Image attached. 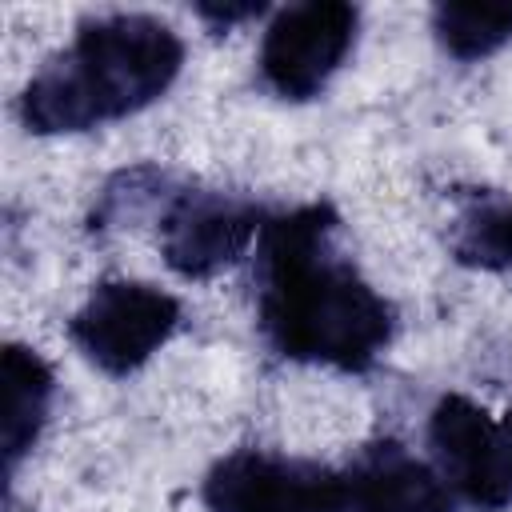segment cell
I'll list each match as a JSON object with an SVG mask.
<instances>
[{"label": "cell", "mask_w": 512, "mask_h": 512, "mask_svg": "<svg viewBox=\"0 0 512 512\" xmlns=\"http://www.w3.org/2000/svg\"><path fill=\"white\" fill-rule=\"evenodd\" d=\"M432 32L456 60L492 56L512 40V4H436Z\"/></svg>", "instance_id": "12"}, {"label": "cell", "mask_w": 512, "mask_h": 512, "mask_svg": "<svg viewBox=\"0 0 512 512\" xmlns=\"http://www.w3.org/2000/svg\"><path fill=\"white\" fill-rule=\"evenodd\" d=\"M4 420H0V444H4V468L8 476L16 472L20 456L36 444L44 420H48V404H52V368L44 364L40 352L24 348V344H8L4 348Z\"/></svg>", "instance_id": "9"}, {"label": "cell", "mask_w": 512, "mask_h": 512, "mask_svg": "<svg viewBox=\"0 0 512 512\" xmlns=\"http://www.w3.org/2000/svg\"><path fill=\"white\" fill-rule=\"evenodd\" d=\"M356 8L344 0H308L284 8L260 44V76L284 100H312L344 64L356 40Z\"/></svg>", "instance_id": "6"}, {"label": "cell", "mask_w": 512, "mask_h": 512, "mask_svg": "<svg viewBox=\"0 0 512 512\" xmlns=\"http://www.w3.org/2000/svg\"><path fill=\"white\" fill-rule=\"evenodd\" d=\"M428 444L440 480L452 484L472 508H512V412L492 420L468 396H440L428 416Z\"/></svg>", "instance_id": "5"}, {"label": "cell", "mask_w": 512, "mask_h": 512, "mask_svg": "<svg viewBox=\"0 0 512 512\" xmlns=\"http://www.w3.org/2000/svg\"><path fill=\"white\" fill-rule=\"evenodd\" d=\"M260 228L264 212L248 196L180 188L160 216V252L176 276L208 280L220 268L236 264Z\"/></svg>", "instance_id": "7"}, {"label": "cell", "mask_w": 512, "mask_h": 512, "mask_svg": "<svg viewBox=\"0 0 512 512\" xmlns=\"http://www.w3.org/2000/svg\"><path fill=\"white\" fill-rule=\"evenodd\" d=\"M348 476V512H452L448 484L400 440H376Z\"/></svg>", "instance_id": "8"}, {"label": "cell", "mask_w": 512, "mask_h": 512, "mask_svg": "<svg viewBox=\"0 0 512 512\" xmlns=\"http://www.w3.org/2000/svg\"><path fill=\"white\" fill-rule=\"evenodd\" d=\"M180 36L144 12L84 20L76 40L52 56L20 96V120L36 136L88 132L160 100L180 76Z\"/></svg>", "instance_id": "2"}, {"label": "cell", "mask_w": 512, "mask_h": 512, "mask_svg": "<svg viewBox=\"0 0 512 512\" xmlns=\"http://www.w3.org/2000/svg\"><path fill=\"white\" fill-rule=\"evenodd\" d=\"M180 324L176 296L144 280H104L68 320L72 344L108 376H128L168 344Z\"/></svg>", "instance_id": "3"}, {"label": "cell", "mask_w": 512, "mask_h": 512, "mask_svg": "<svg viewBox=\"0 0 512 512\" xmlns=\"http://www.w3.org/2000/svg\"><path fill=\"white\" fill-rule=\"evenodd\" d=\"M204 20H212L216 28H228V24H236V20H248V16H260L264 8L260 4H200L196 8Z\"/></svg>", "instance_id": "13"}, {"label": "cell", "mask_w": 512, "mask_h": 512, "mask_svg": "<svg viewBox=\"0 0 512 512\" xmlns=\"http://www.w3.org/2000/svg\"><path fill=\"white\" fill-rule=\"evenodd\" d=\"M448 248L468 268L512 272V200L500 192L464 196L448 228Z\"/></svg>", "instance_id": "10"}, {"label": "cell", "mask_w": 512, "mask_h": 512, "mask_svg": "<svg viewBox=\"0 0 512 512\" xmlns=\"http://www.w3.org/2000/svg\"><path fill=\"white\" fill-rule=\"evenodd\" d=\"M260 332L300 364L364 372L392 340V304L336 248V212L304 204L268 216L256 248Z\"/></svg>", "instance_id": "1"}, {"label": "cell", "mask_w": 512, "mask_h": 512, "mask_svg": "<svg viewBox=\"0 0 512 512\" xmlns=\"http://www.w3.org/2000/svg\"><path fill=\"white\" fill-rule=\"evenodd\" d=\"M208 512H348V476L264 448H236L204 476Z\"/></svg>", "instance_id": "4"}, {"label": "cell", "mask_w": 512, "mask_h": 512, "mask_svg": "<svg viewBox=\"0 0 512 512\" xmlns=\"http://www.w3.org/2000/svg\"><path fill=\"white\" fill-rule=\"evenodd\" d=\"M176 192H180V188L172 184V176H168L164 168H156V164L124 168V172H116V176L100 188L88 224H92V232H104V228H128V224H136L140 216H148V212H156V208H160V216H164V208L172 204Z\"/></svg>", "instance_id": "11"}]
</instances>
